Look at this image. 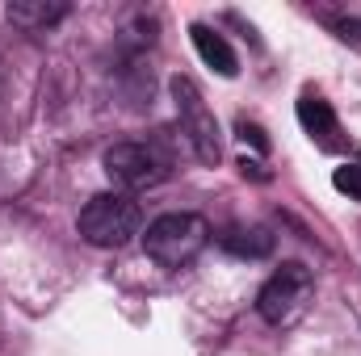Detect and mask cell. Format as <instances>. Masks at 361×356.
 <instances>
[{
  "label": "cell",
  "instance_id": "10",
  "mask_svg": "<svg viewBox=\"0 0 361 356\" xmlns=\"http://www.w3.org/2000/svg\"><path fill=\"white\" fill-rule=\"evenodd\" d=\"M332 184H336V193H345V197L361 201V160L357 164H341V168L332 172Z\"/></svg>",
  "mask_w": 361,
  "mask_h": 356
},
{
  "label": "cell",
  "instance_id": "1",
  "mask_svg": "<svg viewBox=\"0 0 361 356\" xmlns=\"http://www.w3.org/2000/svg\"><path fill=\"white\" fill-rule=\"evenodd\" d=\"M210 243V227L202 214H189V210H177V214H160L156 222H147V235H143V248L147 256L160 268H185L193 265Z\"/></svg>",
  "mask_w": 361,
  "mask_h": 356
},
{
  "label": "cell",
  "instance_id": "2",
  "mask_svg": "<svg viewBox=\"0 0 361 356\" xmlns=\"http://www.w3.org/2000/svg\"><path fill=\"white\" fill-rule=\"evenodd\" d=\"M143 227V210L130 193H97L80 210V235L92 248H126Z\"/></svg>",
  "mask_w": 361,
  "mask_h": 356
},
{
  "label": "cell",
  "instance_id": "6",
  "mask_svg": "<svg viewBox=\"0 0 361 356\" xmlns=\"http://www.w3.org/2000/svg\"><path fill=\"white\" fill-rule=\"evenodd\" d=\"M298 126H302L324 151L336 147L341 122H336V113H332V105H328L324 96H315V92H302V96H298Z\"/></svg>",
  "mask_w": 361,
  "mask_h": 356
},
{
  "label": "cell",
  "instance_id": "3",
  "mask_svg": "<svg viewBox=\"0 0 361 356\" xmlns=\"http://www.w3.org/2000/svg\"><path fill=\"white\" fill-rule=\"evenodd\" d=\"M101 164H105V177L118 184V193L156 189L160 180H169V172H173V160L156 143H114Z\"/></svg>",
  "mask_w": 361,
  "mask_h": 356
},
{
  "label": "cell",
  "instance_id": "8",
  "mask_svg": "<svg viewBox=\"0 0 361 356\" xmlns=\"http://www.w3.org/2000/svg\"><path fill=\"white\" fill-rule=\"evenodd\" d=\"M219 243H223V252H231L240 260H261L273 252V235L265 227H231L219 235Z\"/></svg>",
  "mask_w": 361,
  "mask_h": 356
},
{
  "label": "cell",
  "instance_id": "4",
  "mask_svg": "<svg viewBox=\"0 0 361 356\" xmlns=\"http://www.w3.org/2000/svg\"><path fill=\"white\" fill-rule=\"evenodd\" d=\"M311 293H315V276H311V268L298 265V260H290V265H281L269 281L261 285V293H257V310H261L265 323L286 327V323H294V319L307 310Z\"/></svg>",
  "mask_w": 361,
  "mask_h": 356
},
{
  "label": "cell",
  "instance_id": "7",
  "mask_svg": "<svg viewBox=\"0 0 361 356\" xmlns=\"http://www.w3.org/2000/svg\"><path fill=\"white\" fill-rule=\"evenodd\" d=\"M189 38H193V46H197V55H202V63H206V68H214L219 76H235V72H240V59H235L231 42H227L219 30H210V25L193 21V25H189Z\"/></svg>",
  "mask_w": 361,
  "mask_h": 356
},
{
  "label": "cell",
  "instance_id": "9",
  "mask_svg": "<svg viewBox=\"0 0 361 356\" xmlns=\"http://www.w3.org/2000/svg\"><path fill=\"white\" fill-rule=\"evenodd\" d=\"M63 17H68L63 0H17V4H8V21L21 30H47Z\"/></svg>",
  "mask_w": 361,
  "mask_h": 356
},
{
  "label": "cell",
  "instance_id": "11",
  "mask_svg": "<svg viewBox=\"0 0 361 356\" xmlns=\"http://www.w3.org/2000/svg\"><path fill=\"white\" fill-rule=\"evenodd\" d=\"M235 130H240V139H244V143H252L257 151H269V139H265V130H261V126H252V122H244V117H240V122H235Z\"/></svg>",
  "mask_w": 361,
  "mask_h": 356
},
{
  "label": "cell",
  "instance_id": "12",
  "mask_svg": "<svg viewBox=\"0 0 361 356\" xmlns=\"http://www.w3.org/2000/svg\"><path fill=\"white\" fill-rule=\"evenodd\" d=\"M332 30H336L345 42H357V46H361V17H336V21H332Z\"/></svg>",
  "mask_w": 361,
  "mask_h": 356
},
{
  "label": "cell",
  "instance_id": "13",
  "mask_svg": "<svg viewBox=\"0 0 361 356\" xmlns=\"http://www.w3.org/2000/svg\"><path fill=\"white\" fill-rule=\"evenodd\" d=\"M240 172H244V177H257V180H269V172L261 168V160H248V155L240 160Z\"/></svg>",
  "mask_w": 361,
  "mask_h": 356
},
{
  "label": "cell",
  "instance_id": "5",
  "mask_svg": "<svg viewBox=\"0 0 361 356\" xmlns=\"http://www.w3.org/2000/svg\"><path fill=\"white\" fill-rule=\"evenodd\" d=\"M169 92H173V101H177L180 134L189 139L193 155H197L202 164H219V155H223V147H219V122H214L210 105L202 101L197 84H193L189 76H173V80H169Z\"/></svg>",
  "mask_w": 361,
  "mask_h": 356
}]
</instances>
